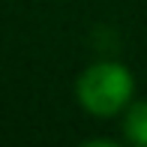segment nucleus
<instances>
[{"label":"nucleus","instance_id":"1","mask_svg":"<svg viewBox=\"0 0 147 147\" xmlns=\"http://www.w3.org/2000/svg\"><path fill=\"white\" fill-rule=\"evenodd\" d=\"M132 75L120 63H96L78 78V99L90 114L111 117L129 102Z\"/></svg>","mask_w":147,"mask_h":147},{"label":"nucleus","instance_id":"2","mask_svg":"<svg viewBox=\"0 0 147 147\" xmlns=\"http://www.w3.org/2000/svg\"><path fill=\"white\" fill-rule=\"evenodd\" d=\"M126 135L129 141L147 147V102H135L126 114Z\"/></svg>","mask_w":147,"mask_h":147}]
</instances>
